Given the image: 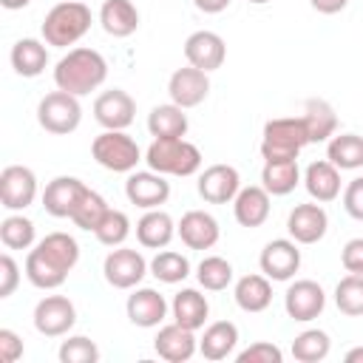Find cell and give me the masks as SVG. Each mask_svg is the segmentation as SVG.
<instances>
[{
  "instance_id": "obj_1",
  "label": "cell",
  "mask_w": 363,
  "mask_h": 363,
  "mask_svg": "<svg viewBox=\"0 0 363 363\" xmlns=\"http://www.w3.org/2000/svg\"><path fill=\"white\" fill-rule=\"evenodd\" d=\"M79 261V244L68 233H48L26 255V278L37 289H57Z\"/></svg>"
},
{
  "instance_id": "obj_2",
  "label": "cell",
  "mask_w": 363,
  "mask_h": 363,
  "mask_svg": "<svg viewBox=\"0 0 363 363\" xmlns=\"http://www.w3.org/2000/svg\"><path fill=\"white\" fill-rule=\"evenodd\" d=\"M108 79V62L96 48H71L54 65V85L74 96L96 91Z\"/></svg>"
},
{
  "instance_id": "obj_3",
  "label": "cell",
  "mask_w": 363,
  "mask_h": 363,
  "mask_svg": "<svg viewBox=\"0 0 363 363\" xmlns=\"http://www.w3.org/2000/svg\"><path fill=\"white\" fill-rule=\"evenodd\" d=\"M91 28V9L79 0L57 3L43 20V40L54 48H68L79 43Z\"/></svg>"
},
{
  "instance_id": "obj_4",
  "label": "cell",
  "mask_w": 363,
  "mask_h": 363,
  "mask_svg": "<svg viewBox=\"0 0 363 363\" xmlns=\"http://www.w3.org/2000/svg\"><path fill=\"white\" fill-rule=\"evenodd\" d=\"M306 145H309V130L303 116H278L264 125V139H261L264 162L298 159V153Z\"/></svg>"
},
{
  "instance_id": "obj_5",
  "label": "cell",
  "mask_w": 363,
  "mask_h": 363,
  "mask_svg": "<svg viewBox=\"0 0 363 363\" xmlns=\"http://www.w3.org/2000/svg\"><path fill=\"white\" fill-rule=\"evenodd\" d=\"M145 162L150 170L162 176H193L201 167V150L182 139H153L145 150Z\"/></svg>"
},
{
  "instance_id": "obj_6",
  "label": "cell",
  "mask_w": 363,
  "mask_h": 363,
  "mask_svg": "<svg viewBox=\"0 0 363 363\" xmlns=\"http://www.w3.org/2000/svg\"><path fill=\"white\" fill-rule=\"evenodd\" d=\"M91 156L96 159L99 167L111 173H133L136 164L142 162L139 145L125 130H102L91 142Z\"/></svg>"
},
{
  "instance_id": "obj_7",
  "label": "cell",
  "mask_w": 363,
  "mask_h": 363,
  "mask_svg": "<svg viewBox=\"0 0 363 363\" xmlns=\"http://www.w3.org/2000/svg\"><path fill=\"white\" fill-rule=\"evenodd\" d=\"M37 122L43 130L54 133V136H65V133H74L82 122V105H79V96L68 94V91H51L40 99L37 105Z\"/></svg>"
},
{
  "instance_id": "obj_8",
  "label": "cell",
  "mask_w": 363,
  "mask_h": 363,
  "mask_svg": "<svg viewBox=\"0 0 363 363\" xmlns=\"http://www.w3.org/2000/svg\"><path fill=\"white\" fill-rule=\"evenodd\" d=\"M147 269H150V264L145 261V255L139 250H130V247H113L105 255V264H102L105 281L113 289H133V286H139L142 278L147 275Z\"/></svg>"
},
{
  "instance_id": "obj_9",
  "label": "cell",
  "mask_w": 363,
  "mask_h": 363,
  "mask_svg": "<svg viewBox=\"0 0 363 363\" xmlns=\"http://www.w3.org/2000/svg\"><path fill=\"white\" fill-rule=\"evenodd\" d=\"M37 199V176L26 164H9L0 173V204L11 213L31 207Z\"/></svg>"
},
{
  "instance_id": "obj_10",
  "label": "cell",
  "mask_w": 363,
  "mask_h": 363,
  "mask_svg": "<svg viewBox=\"0 0 363 363\" xmlns=\"http://www.w3.org/2000/svg\"><path fill=\"white\" fill-rule=\"evenodd\" d=\"M74 323H77V309L65 295H45L34 306V329L45 337L68 335Z\"/></svg>"
},
{
  "instance_id": "obj_11",
  "label": "cell",
  "mask_w": 363,
  "mask_h": 363,
  "mask_svg": "<svg viewBox=\"0 0 363 363\" xmlns=\"http://www.w3.org/2000/svg\"><path fill=\"white\" fill-rule=\"evenodd\" d=\"M258 267L269 281H289L298 269H301V250L298 241L292 238H272L261 255H258Z\"/></svg>"
},
{
  "instance_id": "obj_12",
  "label": "cell",
  "mask_w": 363,
  "mask_h": 363,
  "mask_svg": "<svg viewBox=\"0 0 363 363\" xmlns=\"http://www.w3.org/2000/svg\"><path fill=\"white\" fill-rule=\"evenodd\" d=\"M167 94H170V102H176L179 108H184V111L196 108L210 94V77H207V71L193 68V65L176 68L167 79Z\"/></svg>"
},
{
  "instance_id": "obj_13",
  "label": "cell",
  "mask_w": 363,
  "mask_h": 363,
  "mask_svg": "<svg viewBox=\"0 0 363 363\" xmlns=\"http://www.w3.org/2000/svg\"><path fill=\"white\" fill-rule=\"evenodd\" d=\"M136 116V102L128 91L122 88H111L102 91L94 99V119L105 128V130H125Z\"/></svg>"
},
{
  "instance_id": "obj_14",
  "label": "cell",
  "mask_w": 363,
  "mask_h": 363,
  "mask_svg": "<svg viewBox=\"0 0 363 363\" xmlns=\"http://www.w3.org/2000/svg\"><path fill=\"white\" fill-rule=\"evenodd\" d=\"M326 306V292L318 281H309V278H301L295 284H289L286 295H284V309L292 320H315Z\"/></svg>"
},
{
  "instance_id": "obj_15",
  "label": "cell",
  "mask_w": 363,
  "mask_h": 363,
  "mask_svg": "<svg viewBox=\"0 0 363 363\" xmlns=\"http://www.w3.org/2000/svg\"><path fill=\"white\" fill-rule=\"evenodd\" d=\"M125 196L142 210H156L170 199V182L156 170H136L125 182Z\"/></svg>"
},
{
  "instance_id": "obj_16",
  "label": "cell",
  "mask_w": 363,
  "mask_h": 363,
  "mask_svg": "<svg viewBox=\"0 0 363 363\" xmlns=\"http://www.w3.org/2000/svg\"><path fill=\"white\" fill-rule=\"evenodd\" d=\"M85 190H88V184L79 182L77 176H57L43 190V207L54 218H71L79 199L85 196Z\"/></svg>"
},
{
  "instance_id": "obj_17",
  "label": "cell",
  "mask_w": 363,
  "mask_h": 363,
  "mask_svg": "<svg viewBox=\"0 0 363 363\" xmlns=\"http://www.w3.org/2000/svg\"><path fill=\"white\" fill-rule=\"evenodd\" d=\"M224 57H227V45H224L221 34H216V31L201 28L184 40V60L193 68H201L210 74L224 65Z\"/></svg>"
},
{
  "instance_id": "obj_18",
  "label": "cell",
  "mask_w": 363,
  "mask_h": 363,
  "mask_svg": "<svg viewBox=\"0 0 363 363\" xmlns=\"http://www.w3.org/2000/svg\"><path fill=\"white\" fill-rule=\"evenodd\" d=\"M326 227H329V216L320 207V201L295 204V210L286 218V230L298 244H318L326 235Z\"/></svg>"
},
{
  "instance_id": "obj_19",
  "label": "cell",
  "mask_w": 363,
  "mask_h": 363,
  "mask_svg": "<svg viewBox=\"0 0 363 363\" xmlns=\"http://www.w3.org/2000/svg\"><path fill=\"white\" fill-rule=\"evenodd\" d=\"M153 349L162 360L167 363H187L196 349H199V340H196V332L182 326V323H167V326H159L156 337H153Z\"/></svg>"
},
{
  "instance_id": "obj_20",
  "label": "cell",
  "mask_w": 363,
  "mask_h": 363,
  "mask_svg": "<svg viewBox=\"0 0 363 363\" xmlns=\"http://www.w3.org/2000/svg\"><path fill=\"white\" fill-rule=\"evenodd\" d=\"M241 190V176L233 164H210L199 176V196L207 204H227L238 196Z\"/></svg>"
},
{
  "instance_id": "obj_21",
  "label": "cell",
  "mask_w": 363,
  "mask_h": 363,
  "mask_svg": "<svg viewBox=\"0 0 363 363\" xmlns=\"http://www.w3.org/2000/svg\"><path fill=\"white\" fill-rule=\"evenodd\" d=\"M125 312H128V320L133 326L153 329V326H162V320L167 318V301H164L162 292H156L150 286H142V289H133L128 295Z\"/></svg>"
},
{
  "instance_id": "obj_22",
  "label": "cell",
  "mask_w": 363,
  "mask_h": 363,
  "mask_svg": "<svg viewBox=\"0 0 363 363\" xmlns=\"http://www.w3.org/2000/svg\"><path fill=\"white\" fill-rule=\"evenodd\" d=\"M176 233L187 250H210L221 235L218 221L204 210H187L176 224Z\"/></svg>"
},
{
  "instance_id": "obj_23",
  "label": "cell",
  "mask_w": 363,
  "mask_h": 363,
  "mask_svg": "<svg viewBox=\"0 0 363 363\" xmlns=\"http://www.w3.org/2000/svg\"><path fill=\"white\" fill-rule=\"evenodd\" d=\"M233 216L241 227H250V230L261 227L269 218V193L261 184L241 187L238 196L233 199Z\"/></svg>"
},
{
  "instance_id": "obj_24",
  "label": "cell",
  "mask_w": 363,
  "mask_h": 363,
  "mask_svg": "<svg viewBox=\"0 0 363 363\" xmlns=\"http://www.w3.org/2000/svg\"><path fill=\"white\" fill-rule=\"evenodd\" d=\"M303 187L320 204L335 201L340 196V170L329 159H318L303 170Z\"/></svg>"
},
{
  "instance_id": "obj_25",
  "label": "cell",
  "mask_w": 363,
  "mask_h": 363,
  "mask_svg": "<svg viewBox=\"0 0 363 363\" xmlns=\"http://www.w3.org/2000/svg\"><path fill=\"white\" fill-rule=\"evenodd\" d=\"M238 343V326L233 320H216L204 329V335L199 337V352L204 360H227L235 352Z\"/></svg>"
},
{
  "instance_id": "obj_26",
  "label": "cell",
  "mask_w": 363,
  "mask_h": 363,
  "mask_svg": "<svg viewBox=\"0 0 363 363\" xmlns=\"http://www.w3.org/2000/svg\"><path fill=\"white\" fill-rule=\"evenodd\" d=\"M45 45H48V43H40V40H34V37L17 40V43L11 45V54H9L11 68H14L20 77H26V79L40 77V74L45 71V65H48V48H45Z\"/></svg>"
},
{
  "instance_id": "obj_27",
  "label": "cell",
  "mask_w": 363,
  "mask_h": 363,
  "mask_svg": "<svg viewBox=\"0 0 363 363\" xmlns=\"http://www.w3.org/2000/svg\"><path fill=\"white\" fill-rule=\"evenodd\" d=\"M99 23H102L105 34L125 40L139 28V11L130 0H105L99 9Z\"/></svg>"
},
{
  "instance_id": "obj_28",
  "label": "cell",
  "mask_w": 363,
  "mask_h": 363,
  "mask_svg": "<svg viewBox=\"0 0 363 363\" xmlns=\"http://www.w3.org/2000/svg\"><path fill=\"white\" fill-rule=\"evenodd\" d=\"M176 235V224L164 210H147L139 221H136V238L142 247L147 250H164Z\"/></svg>"
},
{
  "instance_id": "obj_29",
  "label": "cell",
  "mask_w": 363,
  "mask_h": 363,
  "mask_svg": "<svg viewBox=\"0 0 363 363\" xmlns=\"http://www.w3.org/2000/svg\"><path fill=\"white\" fill-rule=\"evenodd\" d=\"M233 298H235L238 309H244V312H264L272 303V284L264 272L261 275L258 272L244 275V278L235 281Z\"/></svg>"
},
{
  "instance_id": "obj_30",
  "label": "cell",
  "mask_w": 363,
  "mask_h": 363,
  "mask_svg": "<svg viewBox=\"0 0 363 363\" xmlns=\"http://www.w3.org/2000/svg\"><path fill=\"white\" fill-rule=\"evenodd\" d=\"M170 312H173V320L187 326V329H201L207 323V315H210V303L207 298L199 292V289H182L173 295V303H170Z\"/></svg>"
},
{
  "instance_id": "obj_31",
  "label": "cell",
  "mask_w": 363,
  "mask_h": 363,
  "mask_svg": "<svg viewBox=\"0 0 363 363\" xmlns=\"http://www.w3.org/2000/svg\"><path fill=\"white\" fill-rule=\"evenodd\" d=\"M147 130L153 139H182L187 133V113L176 102L156 105L147 113Z\"/></svg>"
},
{
  "instance_id": "obj_32",
  "label": "cell",
  "mask_w": 363,
  "mask_h": 363,
  "mask_svg": "<svg viewBox=\"0 0 363 363\" xmlns=\"http://www.w3.org/2000/svg\"><path fill=\"white\" fill-rule=\"evenodd\" d=\"M301 182V167L298 159H284V162H264L261 167V187L269 196H286L298 187Z\"/></svg>"
},
{
  "instance_id": "obj_33",
  "label": "cell",
  "mask_w": 363,
  "mask_h": 363,
  "mask_svg": "<svg viewBox=\"0 0 363 363\" xmlns=\"http://www.w3.org/2000/svg\"><path fill=\"white\" fill-rule=\"evenodd\" d=\"M301 116L306 122L309 142H329L337 130V113L326 99H306Z\"/></svg>"
},
{
  "instance_id": "obj_34",
  "label": "cell",
  "mask_w": 363,
  "mask_h": 363,
  "mask_svg": "<svg viewBox=\"0 0 363 363\" xmlns=\"http://www.w3.org/2000/svg\"><path fill=\"white\" fill-rule=\"evenodd\" d=\"M326 159L337 170H357L363 167V136L357 133H337L326 145Z\"/></svg>"
},
{
  "instance_id": "obj_35",
  "label": "cell",
  "mask_w": 363,
  "mask_h": 363,
  "mask_svg": "<svg viewBox=\"0 0 363 363\" xmlns=\"http://www.w3.org/2000/svg\"><path fill=\"white\" fill-rule=\"evenodd\" d=\"M329 349H332V340L323 329H303L292 340V357L298 363H318L329 354Z\"/></svg>"
},
{
  "instance_id": "obj_36",
  "label": "cell",
  "mask_w": 363,
  "mask_h": 363,
  "mask_svg": "<svg viewBox=\"0 0 363 363\" xmlns=\"http://www.w3.org/2000/svg\"><path fill=\"white\" fill-rule=\"evenodd\" d=\"M150 275L162 284H179L190 275V261L176 250H159L150 261Z\"/></svg>"
},
{
  "instance_id": "obj_37",
  "label": "cell",
  "mask_w": 363,
  "mask_h": 363,
  "mask_svg": "<svg viewBox=\"0 0 363 363\" xmlns=\"http://www.w3.org/2000/svg\"><path fill=\"white\" fill-rule=\"evenodd\" d=\"M37 238V230H34V221L26 218V216H6L0 221V241L6 250H28Z\"/></svg>"
},
{
  "instance_id": "obj_38",
  "label": "cell",
  "mask_w": 363,
  "mask_h": 363,
  "mask_svg": "<svg viewBox=\"0 0 363 363\" xmlns=\"http://www.w3.org/2000/svg\"><path fill=\"white\" fill-rule=\"evenodd\" d=\"M196 278L204 289L210 292H221L233 284V264L221 255H207L201 258V264L196 267Z\"/></svg>"
},
{
  "instance_id": "obj_39",
  "label": "cell",
  "mask_w": 363,
  "mask_h": 363,
  "mask_svg": "<svg viewBox=\"0 0 363 363\" xmlns=\"http://www.w3.org/2000/svg\"><path fill=\"white\" fill-rule=\"evenodd\" d=\"M111 207H108V201L96 193V190H85V196L79 199V204H77V210H74V216H71V221L79 227V230H88V233H94L96 227H99V221L105 218V213H108Z\"/></svg>"
},
{
  "instance_id": "obj_40",
  "label": "cell",
  "mask_w": 363,
  "mask_h": 363,
  "mask_svg": "<svg viewBox=\"0 0 363 363\" xmlns=\"http://www.w3.org/2000/svg\"><path fill=\"white\" fill-rule=\"evenodd\" d=\"M335 303L343 315L360 318L363 315V275H346L335 286Z\"/></svg>"
},
{
  "instance_id": "obj_41",
  "label": "cell",
  "mask_w": 363,
  "mask_h": 363,
  "mask_svg": "<svg viewBox=\"0 0 363 363\" xmlns=\"http://www.w3.org/2000/svg\"><path fill=\"white\" fill-rule=\"evenodd\" d=\"M94 235H96V241L99 244H105V247H122L125 244V238L130 235V218L122 213V210H108L105 213V218L99 221V227L94 230Z\"/></svg>"
},
{
  "instance_id": "obj_42",
  "label": "cell",
  "mask_w": 363,
  "mask_h": 363,
  "mask_svg": "<svg viewBox=\"0 0 363 363\" xmlns=\"http://www.w3.org/2000/svg\"><path fill=\"white\" fill-rule=\"evenodd\" d=\"M60 360L62 363H96L99 360V349L91 337L85 335H74L68 340H62L60 346Z\"/></svg>"
},
{
  "instance_id": "obj_43",
  "label": "cell",
  "mask_w": 363,
  "mask_h": 363,
  "mask_svg": "<svg viewBox=\"0 0 363 363\" xmlns=\"http://www.w3.org/2000/svg\"><path fill=\"white\" fill-rule=\"evenodd\" d=\"M235 360H238V363H281V360H284V352H281L275 343L258 340V343L247 346L244 352H238Z\"/></svg>"
},
{
  "instance_id": "obj_44",
  "label": "cell",
  "mask_w": 363,
  "mask_h": 363,
  "mask_svg": "<svg viewBox=\"0 0 363 363\" xmlns=\"http://www.w3.org/2000/svg\"><path fill=\"white\" fill-rule=\"evenodd\" d=\"M17 284H20V267L9 252H3L0 255V298H9L17 289Z\"/></svg>"
},
{
  "instance_id": "obj_45",
  "label": "cell",
  "mask_w": 363,
  "mask_h": 363,
  "mask_svg": "<svg viewBox=\"0 0 363 363\" xmlns=\"http://www.w3.org/2000/svg\"><path fill=\"white\" fill-rule=\"evenodd\" d=\"M343 210L352 218L363 221V176H357V179H352L346 184V190H343Z\"/></svg>"
},
{
  "instance_id": "obj_46",
  "label": "cell",
  "mask_w": 363,
  "mask_h": 363,
  "mask_svg": "<svg viewBox=\"0 0 363 363\" xmlns=\"http://www.w3.org/2000/svg\"><path fill=\"white\" fill-rule=\"evenodd\" d=\"M340 264H343L346 272L363 275V238L346 241V247H343V252H340Z\"/></svg>"
},
{
  "instance_id": "obj_47",
  "label": "cell",
  "mask_w": 363,
  "mask_h": 363,
  "mask_svg": "<svg viewBox=\"0 0 363 363\" xmlns=\"http://www.w3.org/2000/svg\"><path fill=\"white\" fill-rule=\"evenodd\" d=\"M23 357V340L11 329H0V360L3 363H17Z\"/></svg>"
},
{
  "instance_id": "obj_48",
  "label": "cell",
  "mask_w": 363,
  "mask_h": 363,
  "mask_svg": "<svg viewBox=\"0 0 363 363\" xmlns=\"http://www.w3.org/2000/svg\"><path fill=\"white\" fill-rule=\"evenodd\" d=\"M309 6L315 11H320V14H337V11H343L349 6V0H309Z\"/></svg>"
},
{
  "instance_id": "obj_49",
  "label": "cell",
  "mask_w": 363,
  "mask_h": 363,
  "mask_svg": "<svg viewBox=\"0 0 363 363\" xmlns=\"http://www.w3.org/2000/svg\"><path fill=\"white\" fill-rule=\"evenodd\" d=\"M193 3H196V9L204 11V14H218V11H224L233 0H193Z\"/></svg>"
},
{
  "instance_id": "obj_50",
  "label": "cell",
  "mask_w": 363,
  "mask_h": 363,
  "mask_svg": "<svg viewBox=\"0 0 363 363\" xmlns=\"http://www.w3.org/2000/svg\"><path fill=\"white\" fill-rule=\"evenodd\" d=\"M3 3V9H9V11H17V9H26L31 0H0Z\"/></svg>"
},
{
  "instance_id": "obj_51",
  "label": "cell",
  "mask_w": 363,
  "mask_h": 363,
  "mask_svg": "<svg viewBox=\"0 0 363 363\" xmlns=\"http://www.w3.org/2000/svg\"><path fill=\"white\" fill-rule=\"evenodd\" d=\"M346 363H363V346H357V349L346 352Z\"/></svg>"
},
{
  "instance_id": "obj_52",
  "label": "cell",
  "mask_w": 363,
  "mask_h": 363,
  "mask_svg": "<svg viewBox=\"0 0 363 363\" xmlns=\"http://www.w3.org/2000/svg\"><path fill=\"white\" fill-rule=\"evenodd\" d=\"M250 3H255V6H261V3H269V0H250Z\"/></svg>"
}]
</instances>
